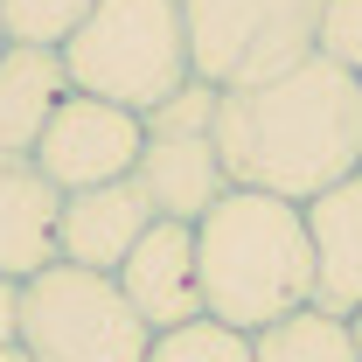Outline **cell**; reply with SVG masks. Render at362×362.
I'll return each instance as SVG.
<instances>
[{"instance_id": "obj_13", "label": "cell", "mask_w": 362, "mask_h": 362, "mask_svg": "<svg viewBox=\"0 0 362 362\" xmlns=\"http://www.w3.org/2000/svg\"><path fill=\"white\" fill-rule=\"evenodd\" d=\"M251 356H258V362H362V349H356L349 314L300 307V314L258 327V334H251Z\"/></svg>"}, {"instance_id": "obj_18", "label": "cell", "mask_w": 362, "mask_h": 362, "mask_svg": "<svg viewBox=\"0 0 362 362\" xmlns=\"http://www.w3.org/2000/svg\"><path fill=\"white\" fill-rule=\"evenodd\" d=\"M0 362H35V356H28L21 341H7V349H0Z\"/></svg>"}, {"instance_id": "obj_5", "label": "cell", "mask_w": 362, "mask_h": 362, "mask_svg": "<svg viewBox=\"0 0 362 362\" xmlns=\"http://www.w3.org/2000/svg\"><path fill=\"white\" fill-rule=\"evenodd\" d=\"M188 63L216 90L286 77L293 63L314 56L320 0H181Z\"/></svg>"}, {"instance_id": "obj_3", "label": "cell", "mask_w": 362, "mask_h": 362, "mask_svg": "<svg viewBox=\"0 0 362 362\" xmlns=\"http://www.w3.org/2000/svg\"><path fill=\"white\" fill-rule=\"evenodd\" d=\"M63 70H70V90H90L146 119L195 77L181 0H98L63 42Z\"/></svg>"}, {"instance_id": "obj_12", "label": "cell", "mask_w": 362, "mask_h": 362, "mask_svg": "<svg viewBox=\"0 0 362 362\" xmlns=\"http://www.w3.org/2000/svg\"><path fill=\"white\" fill-rule=\"evenodd\" d=\"M70 98L63 49L42 42H7L0 49V153H35L49 112Z\"/></svg>"}, {"instance_id": "obj_15", "label": "cell", "mask_w": 362, "mask_h": 362, "mask_svg": "<svg viewBox=\"0 0 362 362\" xmlns=\"http://www.w3.org/2000/svg\"><path fill=\"white\" fill-rule=\"evenodd\" d=\"M98 0H0V28L7 42H42V49H63L70 28L84 21Z\"/></svg>"}, {"instance_id": "obj_14", "label": "cell", "mask_w": 362, "mask_h": 362, "mask_svg": "<svg viewBox=\"0 0 362 362\" xmlns=\"http://www.w3.org/2000/svg\"><path fill=\"white\" fill-rule=\"evenodd\" d=\"M146 362H258L251 356V334L244 327H223V320H181L168 334H153Z\"/></svg>"}, {"instance_id": "obj_6", "label": "cell", "mask_w": 362, "mask_h": 362, "mask_svg": "<svg viewBox=\"0 0 362 362\" xmlns=\"http://www.w3.org/2000/svg\"><path fill=\"white\" fill-rule=\"evenodd\" d=\"M146 146V119L126 112V105H105L90 90H70L56 112H49L42 139H35V168H42L63 195L77 188H105V181H126Z\"/></svg>"}, {"instance_id": "obj_19", "label": "cell", "mask_w": 362, "mask_h": 362, "mask_svg": "<svg viewBox=\"0 0 362 362\" xmlns=\"http://www.w3.org/2000/svg\"><path fill=\"white\" fill-rule=\"evenodd\" d=\"M349 327H356V349H362V307H356V314H349Z\"/></svg>"}, {"instance_id": "obj_4", "label": "cell", "mask_w": 362, "mask_h": 362, "mask_svg": "<svg viewBox=\"0 0 362 362\" xmlns=\"http://www.w3.org/2000/svg\"><path fill=\"white\" fill-rule=\"evenodd\" d=\"M21 349L35 362H146L153 327L126 307L112 272L56 265L21 279Z\"/></svg>"}, {"instance_id": "obj_20", "label": "cell", "mask_w": 362, "mask_h": 362, "mask_svg": "<svg viewBox=\"0 0 362 362\" xmlns=\"http://www.w3.org/2000/svg\"><path fill=\"white\" fill-rule=\"evenodd\" d=\"M0 49H7V28H0Z\"/></svg>"}, {"instance_id": "obj_9", "label": "cell", "mask_w": 362, "mask_h": 362, "mask_svg": "<svg viewBox=\"0 0 362 362\" xmlns=\"http://www.w3.org/2000/svg\"><path fill=\"white\" fill-rule=\"evenodd\" d=\"M146 223H153V202L133 175L105 181V188H77L63 195V216H56V258L84 272H119L126 251L146 237Z\"/></svg>"}, {"instance_id": "obj_10", "label": "cell", "mask_w": 362, "mask_h": 362, "mask_svg": "<svg viewBox=\"0 0 362 362\" xmlns=\"http://www.w3.org/2000/svg\"><path fill=\"white\" fill-rule=\"evenodd\" d=\"M307 209V244H314V307L356 314L362 307V168L334 188H320Z\"/></svg>"}, {"instance_id": "obj_11", "label": "cell", "mask_w": 362, "mask_h": 362, "mask_svg": "<svg viewBox=\"0 0 362 362\" xmlns=\"http://www.w3.org/2000/svg\"><path fill=\"white\" fill-rule=\"evenodd\" d=\"M56 216H63V188L28 153H0V272L7 279H35L56 265Z\"/></svg>"}, {"instance_id": "obj_2", "label": "cell", "mask_w": 362, "mask_h": 362, "mask_svg": "<svg viewBox=\"0 0 362 362\" xmlns=\"http://www.w3.org/2000/svg\"><path fill=\"white\" fill-rule=\"evenodd\" d=\"M195 272H202V314L223 327H244V334L314 307L307 209L286 195L230 188L195 223Z\"/></svg>"}, {"instance_id": "obj_7", "label": "cell", "mask_w": 362, "mask_h": 362, "mask_svg": "<svg viewBox=\"0 0 362 362\" xmlns=\"http://www.w3.org/2000/svg\"><path fill=\"white\" fill-rule=\"evenodd\" d=\"M126 307H133L153 334H168L181 320H202V272H195V223L153 216L146 237L126 251V265L112 272Z\"/></svg>"}, {"instance_id": "obj_8", "label": "cell", "mask_w": 362, "mask_h": 362, "mask_svg": "<svg viewBox=\"0 0 362 362\" xmlns=\"http://www.w3.org/2000/svg\"><path fill=\"white\" fill-rule=\"evenodd\" d=\"M133 181L146 188L153 216H175V223H202L230 195V175H223V153H216L209 126H146Z\"/></svg>"}, {"instance_id": "obj_17", "label": "cell", "mask_w": 362, "mask_h": 362, "mask_svg": "<svg viewBox=\"0 0 362 362\" xmlns=\"http://www.w3.org/2000/svg\"><path fill=\"white\" fill-rule=\"evenodd\" d=\"M7 341H21V279L0 272V349Z\"/></svg>"}, {"instance_id": "obj_1", "label": "cell", "mask_w": 362, "mask_h": 362, "mask_svg": "<svg viewBox=\"0 0 362 362\" xmlns=\"http://www.w3.org/2000/svg\"><path fill=\"white\" fill-rule=\"evenodd\" d=\"M216 153L230 188L314 202L362 168V77L307 56L286 77L237 84L216 98Z\"/></svg>"}, {"instance_id": "obj_16", "label": "cell", "mask_w": 362, "mask_h": 362, "mask_svg": "<svg viewBox=\"0 0 362 362\" xmlns=\"http://www.w3.org/2000/svg\"><path fill=\"white\" fill-rule=\"evenodd\" d=\"M314 56H327V63H341V70L362 77V0H320Z\"/></svg>"}]
</instances>
